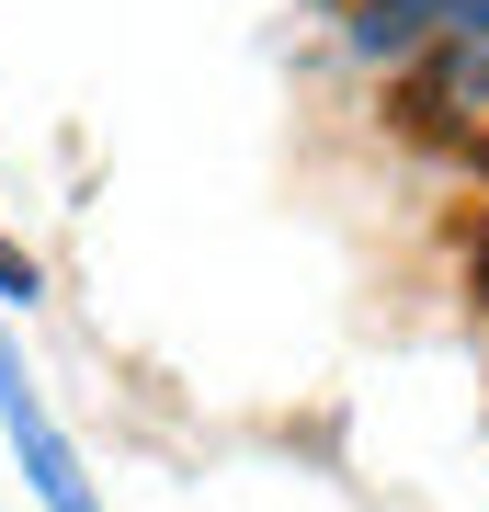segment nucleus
<instances>
[{
  "label": "nucleus",
  "instance_id": "obj_1",
  "mask_svg": "<svg viewBox=\"0 0 489 512\" xmlns=\"http://www.w3.org/2000/svg\"><path fill=\"white\" fill-rule=\"evenodd\" d=\"M0 433H12V456H23V478H35L46 512H91V478H80V456H69V433L46 421V399L23 387L12 342H0Z\"/></svg>",
  "mask_w": 489,
  "mask_h": 512
},
{
  "label": "nucleus",
  "instance_id": "obj_2",
  "mask_svg": "<svg viewBox=\"0 0 489 512\" xmlns=\"http://www.w3.org/2000/svg\"><path fill=\"white\" fill-rule=\"evenodd\" d=\"M35 285H46V274H35V262L12 251V239H0V296H23V308H35Z\"/></svg>",
  "mask_w": 489,
  "mask_h": 512
}]
</instances>
